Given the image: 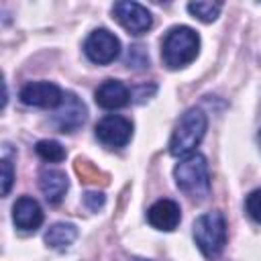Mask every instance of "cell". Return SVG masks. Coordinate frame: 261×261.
Wrapping results in <instances>:
<instances>
[{
  "label": "cell",
  "mask_w": 261,
  "mask_h": 261,
  "mask_svg": "<svg viewBox=\"0 0 261 261\" xmlns=\"http://www.w3.org/2000/svg\"><path fill=\"white\" fill-rule=\"evenodd\" d=\"M75 239H77V228L71 222H57V224L49 226V230L45 232L47 247H51L55 251L67 249Z\"/></svg>",
  "instance_id": "cell-14"
},
{
  "label": "cell",
  "mask_w": 261,
  "mask_h": 261,
  "mask_svg": "<svg viewBox=\"0 0 261 261\" xmlns=\"http://www.w3.org/2000/svg\"><path fill=\"white\" fill-rule=\"evenodd\" d=\"M200 49V37L190 27H173L167 31L161 43V57L163 63L171 69H179L188 63H192Z\"/></svg>",
  "instance_id": "cell-2"
},
{
  "label": "cell",
  "mask_w": 261,
  "mask_h": 261,
  "mask_svg": "<svg viewBox=\"0 0 261 261\" xmlns=\"http://www.w3.org/2000/svg\"><path fill=\"white\" fill-rule=\"evenodd\" d=\"M257 141H259V147H261V130H259V135H257Z\"/></svg>",
  "instance_id": "cell-22"
},
{
  "label": "cell",
  "mask_w": 261,
  "mask_h": 261,
  "mask_svg": "<svg viewBox=\"0 0 261 261\" xmlns=\"http://www.w3.org/2000/svg\"><path fill=\"white\" fill-rule=\"evenodd\" d=\"M188 10L194 18H198L202 22H212V20L218 18V14L222 10V4L220 2H190Z\"/></svg>",
  "instance_id": "cell-16"
},
{
  "label": "cell",
  "mask_w": 261,
  "mask_h": 261,
  "mask_svg": "<svg viewBox=\"0 0 261 261\" xmlns=\"http://www.w3.org/2000/svg\"><path fill=\"white\" fill-rule=\"evenodd\" d=\"M12 220L20 230H37L43 224V210L31 196H20L12 206Z\"/></svg>",
  "instance_id": "cell-10"
},
{
  "label": "cell",
  "mask_w": 261,
  "mask_h": 261,
  "mask_svg": "<svg viewBox=\"0 0 261 261\" xmlns=\"http://www.w3.org/2000/svg\"><path fill=\"white\" fill-rule=\"evenodd\" d=\"M35 151L37 155L43 159V161H49V163H59L65 159V149L57 143V141H51V139H43L35 145Z\"/></svg>",
  "instance_id": "cell-17"
},
{
  "label": "cell",
  "mask_w": 261,
  "mask_h": 261,
  "mask_svg": "<svg viewBox=\"0 0 261 261\" xmlns=\"http://www.w3.org/2000/svg\"><path fill=\"white\" fill-rule=\"evenodd\" d=\"M96 137L102 145L110 149H120L124 147L130 137H133V124L128 118L118 116V114H108L98 120L96 124Z\"/></svg>",
  "instance_id": "cell-6"
},
{
  "label": "cell",
  "mask_w": 261,
  "mask_h": 261,
  "mask_svg": "<svg viewBox=\"0 0 261 261\" xmlns=\"http://www.w3.org/2000/svg\"><path fill=\"white\" fill-rule=\"evenodd\" d=\"M208 118L200 108H190L173 128L169 139V153L173 157H188L202 143L206 135Z\"/></svg>",
  "instance_id": "cell-3"
},
{
  "label": "cell",
  "mask_w": 261,
  "mask_h": 261,
  "mask_svg": "<svg viewBox=\"0 0 261 261\" xmlns=\"http://www.w3.org/2000/svg\"><path fill=\"white\" fill-rule=\"evenodd\" d=\"M245 206H247V212H249V216H251L253 220L261 222V190H255V192H251V194L247 196V202H245Z\"/></svg>",
  "instance_id": "cell-18"
},
{
  "label": "cell",
  "mask_w": 261,
  "mask_h": 261,
  "mask_svg": "<svg viewBox=\"0 0 261 261\" xmlns=\"http://www.w3.org/2000/svg\"><path fill=\"white\" fill-rule=\"evenodd\" d=\"M94 98H96L98 106H102L106 110H116V108H122V106L128 104L130 90L118 80H106L98 86Z\"/></svg>",
  "instance_id": "cell-12"
},
{
  "label": "cell",
  "mask_w": 261,
  "mask_h": 261,
  "mask_svg": "<svg viewBox=\"0 0 261 261\" xmlns=\"http://www.w3.org/2000/svg\"><path fill=\"white\" fill-rule=\"evenodd\" d=\"M39 188L49 204H59L63 200L69 184H67V177L63 171H59L55 167H45L39 175Z\"/></svg>",
  "instance_id": "cell-13"
},
{
  "label": "cell",
  "mask_w": 261,
  "mask_h": 261,
  "mask_svg": "<svg viewBox=\"0 0 261 261\" xmlns=\"http://www.w3.org/2000/svg\"><path fill=\"white\" fill-rule=\"evenodd\" d=\"M12 181H14V169H12L10 159L4 155L2 157V196H8V192L12 188Z\"/></svg>",
  "instance_id": "cell-20"
},
{
  "label": "cell",
  "mask_w": 261,
  "mask_h": 261,
  "mask_svg": "<svg viewBox=\"0 0 261 261\" xmlns=\"http://www.w3.org/2000/svg\"><path fill=\"white\" fill-rule=\"evenodd\" d=\"M104 202H106V198H104L102 192H86V194H84V204H86V208L92 210V212H98V210L104 206Z\"/></svg>",
  "instance_id": "cell-21"
},
{
  "label": "cell",
  "mask_w": 261,
  "mask_h": 261,
  "mask_svg": "<svg viewBox=\"0 0 261 261\" xmlns=\"http://www.w3.org/2000/svg\"><path fill=\"white\" fill-rule=\"evenodd\" d=\"M126 63H128V67H130V65H133V67H147V65H149V57H147V53H145V49H143L141 45H135V47H130V51H128Z\"/></svg>",
  "instance_id": "cell-19"
},
{
  "label": "cell",
  "mask_w": 261,
  "mask_h": 261,
  "mask_svg": "<svg viewBox=\"0 0 261 261\" xmlns=\"http://www.w3.org/2000/svg\"><path fill=\"white\" fill-rule=\"evenodd\" d=\"M147 218H149V224L157 230H173L179 220H181V210L179 206L173 202V200H157L149 210H147Z\"/></svg>",
  "instance_id": "cell-11"
},
{
  "label": "cell",
  "mask_w": 261,
  "mask_h": 261,
  "mask_svg": "<svg viewBox=\"0 0 261 261\" xmlns=\"http://www.w3.org/2000/svg\"><path fill=\"white\" fill-rule=\"evenodd\" d=\"M194 241L204 257H216L226 245V220L224 214L214 210L196 218L194 222Z\"/></svg>",
  "instance_id": "cell-4"
},
{
  "label": "cell",
  "mask_w": 261,
  "mask_h": 261,
  "mask_svg": "<svg viewBox=\"0 0 261 261\" xmlns=\"http://www.w3.org/2000/svg\"><path fill=\"white\" fill-rule=\"evenodd\" d=\"M75 173L80 175V179L84 181V184H102V186H106L108 184V175L106 173H102L92 161H88V159H77L75 161Z\"/></svg>",
  "instance_id": "cell-15"
},
{
  "label": "cell",
  "mask_w": 261,
  "mask_h": 261,
  "mask_svg": "<svg viewBox=\"0 0 261 261\" xmlns=\"http://www.w3.org/2000/svg\"><path fill=\"white\" fill-rule=\"evenodd\" d=\"M173 177L177 188L192 200H204L210 194V169L206 157L200 153L184 157L175 165Z\"/></svg>",
  "instance_id": "cell-1"
},
{
  "label": "cell",
  "mask_w": 261,
  "mask_h": 261,
  "mask_svg": "<svg viewBox=\"0 0 261 261\" xmlns=\"http://www.w3.org/2000/svg\"><path fill=\"white\" fill-rule=\"evenodd\" d=\"M84 51L90 61L98 65H108L120 55V41L108 29H96L88 35L84 43Z\"/></svg>",
  "instance_id": "cell-5"
},
{
  "label": "cell",
  "mask_w": 261,
  "mask_h": 261,
  "mask_svg": "<svg viewBox=\"0 0 261 261\" xmlns=\"http://www.w3.org/2000/svg\"><path fill=\"white\" fill-rule=\"evenodd\" d=\"M63 96L61 88L53 82H31L20 90V102L37 108H59Z\"/></svg>",
  "instance_id": "cell-9"
},
{
  "label": "cell",
  "mask_w": 261,
  "mask_h": 261,
  "mask_svg": "<svg viewBox=\"0 0 261 261\" xmlns=\"http://www.w3.org/2000/svg\"><path fill=\"white\" fill-rule=\"evenodd\" d=\"M88 118L86 104L71 92L63 96V102L59 104L57 112L53 114V124L59 128V133H73L77 130Z\"/></svg>",
  "instance_id": "cell-8"
},
{
  "label": "cell",
  "mask_w": 261,
  "mask_h": 261,
  "mask_svg": "<svg viewBox=\"0 0 261 261\" xmlns=\"http://www.w3.org/2000/svg\"><path fill=\"white\" fill-rule=\"evenodd\" d=\"M114 18L130 33V35H143L147 33L151 27H153V16L151 12L139 4V2H133V0H122V2H116L114 8Z\"/></svg>",
  "instance_id": "cell-7"
}]
</instances>
